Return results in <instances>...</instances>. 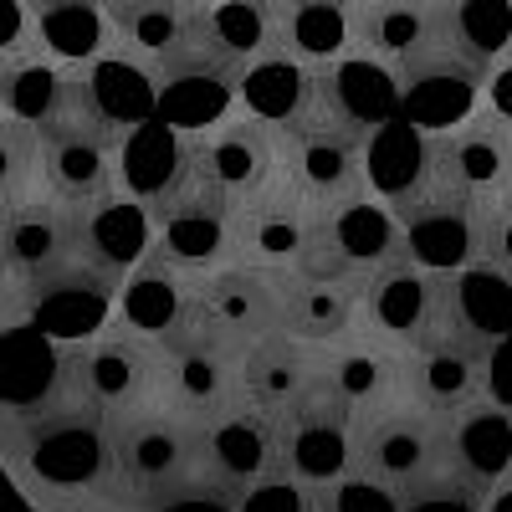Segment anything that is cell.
I'll use <instances>...</instances> for the list:
<instances>
[{"label":"cell","instance_id":"e0dca14e","mask_svg":"<svg viewBox=\"0 0 512 512\" xmlns=\"http://www.w3.org/2000/svg\"><path fill=\"white\" fill-rule=\"evenodd\" d=\"M195 175H200V134H185L164 118H144L118 134V190L144 200L149 210L185 190Z\"/></svg>","mask_w":512,"mask_h":512},{"label":"cell","instance_id":"30bf717a","mask_svg":"<svg viewBox=\"0 0 512 512\" xmlns=\"http://www.w3.org/2000/svg\"><path fill=\"white\" fill-rule=\"evenodd\" d=\"M118 282H123V272L88 262L82 251L62 256L57 267L26 277L31 328H41L57 344H82V338L103 333L108 313L118 308Z\"/></svg>","mask_w":512,"mask_h":512},{"label":"cell","instance_id":"ac0fdd59","mask_svg":"<svg viewBox=\"0 0 512 512\" xmlns=\"http://www.w3.org/2000/svg\"><path fill=\"white\" fill-rule=\"evenodd\" d=\"M482 364H487V344L446 328L441 318V328H431L420 344L405 349V390L425 410L456 415L461 405L482 400Z\"/></svg>","mask_w":512,"mask_h":512},{"label":"cell","instance_id":"4fadbf2b","mask_svg":"<svg viewBox=\"0 0 512 512\" xmlns=\"http://www.w3.org/2000/svg\"><path fill=\"white\" fill-rule=\"evenodd\" d=\"M154 246L190 272L221 267L236 256V195H226L210 175H195L164 205H154Z\"/></svg>","mask_w":512,"mask_h":512},{"label":"cell","instance_id":"484cf974","mask_svg":"<svg viewBox=\"0 0 512 512\" xmlns=\"http://www.w3.org/2000/svg\"><path fill=\"white\" fill-rule=\"evenodd\" d=\"M72 390H77L72 354L57 349V338H47L41 328H21L0 338V405L36 415Z\"/></svg>","mask_w":512,"mask_h":512},{"label":"cell","instance_id":"3957f363","mask_svg":"<svg viewBox=\"0 0 512 512\" xmlns=\"http://www.w3.org/2000/svg\"><path fill=\"white\" fill-rule=\"evenodd\" d=\"M236 82H241V62L210 41L200 16V26L180 47L154 62V118L185 128V134H210L221 118H231Z\"/></svg>","mask_w":512,"mask_h":512},{"label":"cell","instance_id":"52a82bcc","mask_svg":"<svg viewBox=\"0 0 512 512\" xmlns=\"http://www.w3.org/2000/svg\"><path fill=\"white\" fill-rule=\"evenodd\" d=\"M118 323L154 338L159 354L185 349L190 338L210 333L205 308H200V272L169 262L154 246L144 262H134L118 282Z\"/></svg>","mask_w":512,"mask_h":512},{"label":"cell","instance_id":"2e32d148","mask_svg":"<svg viewBox=\"0 0 512 512\" xmlns=\"http://www.w3.org/2000/svg\"><path fill=\"white\" fill-rule=\"evenodd\" d=\"M282 175L313 205L344 200L364 190V134L333 123L328 113H313L282 134Z\"/></svg>","mask_w":512,"mask_h":512},{"label":"cell","instance_id":"c3c4849f","mask_svg":"<svg viewBox=\"0 0 512 512\" xmlns=\"http://www.w3.org/2000/svg\"><path fill=\"white\" fill-rule=\"evenodd\" d=\"M482 256L512 272V185L502 195H487V216H482Z\"/></svg>","mask_w":512,"mask_h":512},{"label":"cell","instance_id":"d6a6232c","mask_svg":"<svg viewBox=\"0 0 512 512\" xmlns=\"http://www.w3.org/2000/svg\"><path fill=\"white\" fill-rule=\"evenodd\" d=\"M82 93H88L93 113L123 134V128L154 118V62L108 47L82 67Z\"/></svg>","mask_w":512,"mask_h":512},{"label":"cell","instance_id":"d6986e66","mask_svg":"<svg viewBox=\"0 0 512 512\" xmlns=\"http://www.w3.org/2000/svg\"><path fill=\"white\" fill-rule=\"evenodd\" d=\"M441 175V144L410 118H384L364 134V190L379 195L390 210L420 200Z\"/></svg>","mask_w":512,"mask_h":512},{"label":"cell","instance_id":"816d5d0a","mask_svg":"<svg viewBox=\"0 0 512 512\" xmlns=\"http://www.w3.org/2000/svg\"><path fill=\"white\" fill-rule=\"evenodd\" d=\"M482 103H487L497 118H507V123H512V52H507V57H497V62L487 67Z\"/></svg>","mask_w":512,"mask_h":512},{"label":"cell","instance_id":"b9f144b4","mask_svg":"<svg viewBox=\"0 0 512 512\" xmlns=\"http://www.w3.org/2000/svg\"><path fill=\"white\" fill-rule=\"evenodd\" d=\"M441 36L492 67L512 52V0H441Z\"/></svg>","mask_w":512,"mask_h":512},{"label":"cell","instance_id":"5b68a950","mask_svg":"<svg viewBox=\"0 0 512 512\" xmlns=\"http://www.w3.org/2000/svg\"><path fill=\"white\" fill-rule=\"evenodd\" d=\"M405 251L400 236V216L379 195L354 190L344 200L318 205V226H313V246L303 256V267L292 277H369L374 267L395 262Z\"/></svg>","mask_w":512,"mask_h":512},{"label":"cell","instance_id":"9c48e42d","mask_svg":"<svg viewBox=\"0 0 512 512\" xmlns=\"http://www.w3.org/2000/svg\"><path fill=\"white\" fill-rule=\"evenodd\" d=\"M395 72H400V118L420 123L425 134H446V128H456L461 118L482 108L487 62L451 47L441 31L415 57L395 62Z\"/></svg>","mask_w":512,"mask_h":512},{"label":"cell","instance_id":"44dd1931","mask_svg":"<svg viewBox=\"0 0 512 512\" xmlns=\"http://www.w3.org/2000/svg\"><path fill=\"white\" fill-rule=\"evenodd\" d=\"M318 93H323V113L333 123L354 128V134H369V128L400 113V72H395V62H384L364 47H349L318 67Z\"/></svg>","mask_w":512,"mask_h":512},{"label":"cell","instance_id":"7a4b0ae2","mask_svg":"<svg viewBox=\"0 0 512 512\" xmlns=\"http://www.w3.org/2000/svg\"><path fill=\"white\" fill-rule=\"evenodd\" d=\"M41 139V175L52 185V200L62 205H88L118 185V128H108L88 93H82V72L72 98L36 128Z\"/></svg>","mask_w":512,"mask_h":512},{"label":"cell","instance_id":"83f0119b","mask_svg":"<svg viewBox=\"0 0 512 512\" xmlns=\"http://www.w3.org/2000/svg\"><path fill=\"white\" fill-rule=\"evenodd\" d=\"M441 144V175L477 190V195H502L512 185V123L497 118L487 103L461 118L456 128L436 134Z\"/></svg>","mask_w":512,"mask_h":512},{"label":"cell","instance_id":"277c9868","mask_svg":"<svg viewBox=\"0 0 512 512\" xmlns=\"http://www.w3.org/2000/svg\"><path fill=\"white\" fill-rule=\"evenodd\" d=\"M113 425V466H118V482L134 492L144 507L169 492L175 482H185L190 472H200L205 456H200V420L185 410H123L108 415Z\"/></svg>","mask_w":512,"mask_h":512},{"label":"cell","instance_id":"1f68e13d","mask_svg":"<svg viewBox=\"0 0 512 512\" xmlns=\"http://www.w3.org/2000/svg\"><path fill=\"white\" fill-rule=\"evenodd\" d=\"M338 344V338H333ZM328 379L338 384V395L354 405V415H369L379 405H395V395L405 390V349H395V338H354V344H338L323 359Z\"/></svg>","mask_w":512,"mask_h":512},{"label":"cell","instance_id":"ba28073f","mask_svg":"<svg viewBox=\"0 0 512 512\" xmlns=\"http://www.w3.org/2000/svg\"><path fill=\"white\" fill-rule=\"evenodd\" d=\"M354 466L384 477V482H420L451 466L446 451V415L425 405H379L369 415H354Z\"/></svg>","mask_w":512,"mask_h":512},{"label":"cell","instance_id":"4dcf8cb0","mask_svg":"<svg viewBox=\"0 0 512 512\" xmlns=\"http://www.w3.org/2000/svg\"><path fill=\"white\" fill-rule=\"evenodd\" d=\"M446 328L477 344L512 333V272H502L487 256H472L466 267L446 272Z\"/></svg>","mask_w":512,"mask_h":512},{"label":"cell","instance_id":"d590c367","mask_svg":"<svg viewBox=\"0 0 512 512\" xmlns=\"http://www.w3.org/2000/svg\"><path fill=\"white\" fill-rule=\"evenodd\" d=\"M441 31V0H354V47L405 62Z\"/></svg>","mask_w":512,"mask_h":512},{"label":"cell","instance_id":"cb8c5ba5","mask_svg":"<svg viewBox=\"0 0 512 512\" xmlns=\"http://www.w3.org/2000/svg\"><path fill=\"white\" fill-rule=\"evenodd\" d=\"M236 103L251 113L272 123L277 134H287V128L308 123L313 113H323V93H318V67L292 57L287 47H272L262 57L241 62V82H236Z\"/></svg>","mask_w":512,"mask_h":512},{"label":"cell","instance_id":"f907efd6","mask_svg":"<svg viewBox=\"0 0 512 512\" xmlns=\"http://www.w3.org/2000/svg\"><path fill=\"white\" fill-rule=\"evenodd\" d=\"M31 41H36V26H31L26 0H0V62L26 57Z\"/></svg>","mask_w":512,"mask_h":512},{"label":"cell","instance_id":"ab89813d","mask_svg":"<svg viewBox=\"0 0 512 512\" xmlns=\"http://www.w3.org/2000/svg\"><path fill=\"white\" fill-rule=\"evenodd\" d=\"M72 88H77V72H67V67H57L47 57H36V52L11 57L6 67H0V103H6L11 118H21L31 128L47 123L72 98Z\"/></svg>","mask_w":512,"mask_h":512},{"label":"cell","instance_id":"d4e9b609","mask_svg":"<svg viewBox=\"0 0 512 512\" xmlns=\"http://www.w3.org/2000/svg\"><path fill=\"white\" fill-rule=\"evenodd\" d=\"M164 374H169V390H175V410L210 420L241 395V344L210 328L190 338L185 349L164 354Z\"/></svg>","mask_w":512,"mask_h":512},{"label":"cell","instance_id":"f1b7e54d","mask_svg":"<svg viewBox=\"0 0 512 512\" xmlns=\"http://www.w3.org/2000/svg\"><path fill=\"white\" fill-rule=\"evenodd\" d=\"M77 251V210L62 200L11 205L0 216V267L16 277H36Z\"/></svg>","mask_w":512,"mask_h":512},{"label":"cell","instance_id":"681fc988","mask_svg":"<svg viewBox=\"0 0 512 512\" xmlns=\"http://www.w3.org/2000/svg\"><path fill=\"white\" fill-rule=\"evenodd\" d=\"M482 400L512 410V333L487 344V364H482Z\"/></svg>","mask_w":512,"mask_h":512},{"label":"cell","instance_id":"74e56055","mask_svg":"<svg viewBox=\"0 0 512 512\" xmlns=\"http://www.w3.org/2000/svg\"><path fill=\"white\" fill-rule=\"evenodd\" d=\"M31 26H36V47L57 57V62H93L108 52V11L103 0H26Z\"/></svg>","mask_w":512,"mask_h":512},{"label":"cell","instance_id":"7bdbcfd3","mask_svg":"<svg viewBox=\"0 0 512 512\" xmlns=\"http://www.w3.org/2000/svg\"><path fill=\"white\" fill-rule=\"evenodd\" d=\"M487 507V482L441 466V472L405 482L400 487V512H482Z\"/></svg>","mask_w":512,"mask_h":512},{"label":"cell","instance_id":"8fae6325","mask_svg":"<svg viewBox=\"0 0 512 512\" xmlns=\"http://www.w3.org/2000/svg\"><path fill=\"white\" fill-rule=\"evenodd\" d=\"M313 226H318V205L287 175H277L256 195L236 200V256L272 277H292L313 246Z\"/></svg>","mask_w":512,"mask_h":512},{"label":"cell","instance_id":"8992f818","mask_svg":"<svg viewBox=\"0 0 512 512\" xmlns=\"http://www.w3.org/2000/svg\"><path fill=\"white\" fill-rule=\"evenodd\" d=\"M282 431V466L308 487H328L354 466V405L338 395L323 364H313L297 400L277 415Z\"/></svg>","mask_w":512,"mask_h":512},{"label":"cell","instance_id":"f35d334b","mask_svg":"<svg viewBox=\"0 0 512 512\" xmlns=\"http://www.w3.org/2000/svg\"><path fill=\"white\" fill-rule=\"evenodd\" d=\"M282 47L313 67L354 47V0H282Z\"/></svg>","mask_w":512,"mask_h":512},{"label":"cell","instance_id":"4316f807","mask_svg":"<svg viewBox=\"0 0 512 512\" xmlns=\"http://www.w3.org/2000/svg\"><path fill=\"white\" fill-rule=\"evenodd\" d=\"M77 210V251L88 262L108 267V272H128L134 262L154 251V210L144 200H134L128 190H108Z\"/></svg>","mask_w":512,"mask_h":512},{"label":"cell","instance_id":"7c38bea8","mask_svg":"<svg viewBox=\"0 0 512 512\" xmlns=\"http://www.w3.org/2000/svg\"><path fill=\"white\" fill-rule=\"evenodd\" d=\"M400 216V236L405 251L415 256L420 267L431 272H456L472 256H482V216H487V195L466 190L446 175H436V185L425 190L420 200H410Z\"/></svg>","mask_w":512,"mask_h":512},{"label":"cell","instance_id":"e575fe53","mask_svg":"<svg viewBox=\"0 0 512 512\" xmlns=\"http://www.w3.org/2000/svg\"><path fill=\"white\" fill-rule=\"evenodd\" d=\"M446 451L451 466L477 482H497L512 472V410L492 400H472L456 415H446Z\"/></svg>","mask_w":512,"mask_h":512},{"label":"cell","instance_id":"5bb4252c","mask_svg":"<svg viewBox=\"0 0 512 512\" xmlns=\"http://www.w3.org/2000/svg\"><path fill=\"white\" fill-rule=\"evenodd\" d=\"M359 318L395 338V344H420L431 328H441L446 318V277L420 267L410 251H400L395 262H384L364 277V297H359Z\"/></svg>","mask_w":512,"mask_h":512},{"label":"cell","instance_id":"ffe728a7","mask_svg":"<svg viewBox=\"0 0 512 512\" xmlns=\"http://www.w3.org/2000/svg\"><path fill=\"white\" fill-rule=\"evenodd\" d=\"M200 308L216 333L251 344V338L282 328V277L241 262V256H226L221 267L200 272Z\"/></svg>","mask_w":512,"mask_h":512},{"label":"cell","instance_id":"f5cc1de1","mask_svg":"<svg viewBox=\"0 0 512 512\" xmlns=\"http://www.w3.org/2000/svg\"><path fill=\"white\" fill-rule=\"evenodd\" d=\"M482 512H512V472L487 487V507H482Z\"/></svg>","mask_w":512,"mask_h":512},{"label":"cell","instance_id":"603a6c76","mask_svg":"<svg viewBox=\"0 0 512 512\" xmlns=\"http://www.w3.org/2000/svg\"><path fill=\"white\" fill-rule=\"evenodd\" d=\"M200 456L210 472L231 477L236 487L267 477L282 466V431H277V415L262 405H226L210 420H200Z\"/></svg>","mask_w":512,"mask_h":512},{"label":"cell","instance_id":"836d02e7","mask_svg":"<svg viewBox=\"0 0 512 512\" xmlns=\"http://www.w3.org/2000/svg\"><path fill=\"white\" fill-rule=\"evenodd\" d=\"M308 374H313L308 344H297V338L282 333V328L241 344V395L251 405L272 410V415H282L297 400V390L308 384Z\"/></svg>","mask_w":512,"mask_h":512},{"label":"cell","instance_id":"ee69618b","mask_svg":"<svg viewBox=\"0 0 512 512\" xmlns=\"http://www.w3.org/2000/svg\"><path fill=\"white\" fill-rule=\"evenodd\" d=\"M318 502L323 512H400V487L364 472V466H349L344 477L318 487Z\"/></svg>","mask_w":512,"mask_h":512},{"label":"cell","instance_id":"bcb514c9","mask_svg":"<svg viewBox=\"0 0 512 512\" xmlns=\"http://www.w3.org/2000/svg\"><path fill=\"white\" fill-rule=\"evenodd\" d=\"M236 512H323V502H318V487H308L303 477H292L287 466H277V472L241 487Z\"/></svg>","mask_w":512,"mask_h":512},{"label":"cell","instance_id":"9a60e30c","mask_svg":"<svg viewBox=\"0 0 512 512\" xmlns=\"http://www.w3.org/2000/svg\"><path fill=\"white\" fill-rule=\"evenodd\" d=\"M72 374L77 390L93 405H103V415H123L149 400V390L164 374V354L154 338L118 323L108 333H93V344L72 354Z\"/></svg>","mask_w":512,"mask_h":512},{"label":"cell","instance_id":"f6af8a7d","mask_svg":"<svg viewBox=\"0 0 512 512\" xmlns=\"http://www.w3.org/2000/svg\"><path fill=\"white\" fill-rule=\"evenodd\" d=\"M236 502H241V487L221 472H210V466H200L185 482L159 492L149 502V512H236Z\"/></svg>","mask_w":512,"mask_h":512},{"label":"cell","instance_id":"7402d4cb","mask_svg":"<svg viewBox=\"0 0 512 512\" xmlns=\"http://www.w3.org/2000/svg\"><path fill=\"white\" fill-rule=\"evenodd\" d=\"M200 175H210L226 195L246 200L282 175V134L262 118H221L210 134H200Z\"/></svg>","mask_w":512,"mask_h":512},{"label":"cell","instance_id":"7dc6e473","mask_svg":"<svg viewBox=\"0 0 512 512\" xmlns=\"http://www.w3.org/2000/svg\"><path fill=\"white\" fill-rule=\"evenodd\" d=\"M41 164V139L21 118H0V195L26 185V175Z\"/></svg>","mask_w":512,"mask_h":512},{"label":"cell","instance_id":"60d3db41","mask_svg":"<svg viewBox=\"0 0 512 512\" xmlns=\"http://www.w3.org/2000/svg\"><path fill=\"white\" fill-rule=\"evenodd\" d=\"M205 31L221 52H231L236 62H251L282 47V0H210Z\"/></svg>","mask_w":512,"mask_h":512},{"label":"cell","instance_id":"f546056e","mask_svg":"<svg viewBox=\"0 0 512 512\" xmlns=\"http://www.w3.org/2000/svg\"><path fill=\"white\" fill-rule=\"evenodd\" d=\"M359 277H282V333L297 344H333L359 323Z\"/></svg>","mask_w":512,"mask_h":512},{"label":"cell","instance_id":"8d00e7d4","mask_svg":"<svg viewBox=\"0 0 512 512\" xmlns=\"http://www.w3.org/2000/svg\"><path fill=\"white\" fill-rule=\"evenodd\" d=\"M205 6L210 0H103L108 26L123 41V52H134L144 62H159L164 52H175L200 26Z\"/></svg>","mask_w":512,"mask_h":512},{"label":"cell","instance_id":"6da1fadb","mask_svg":"<svg viewBox=\"0 0 512 512\" xmlns=\"http://www.w3.org/2000/svg\"><path fill=\"white\" fill-rule=\"evenodd\" d=\"M26 466L47 487H62V492L98 487L103 477H118L113 425H108L103 405L72 390L57 405L26 415Z\"/></svg>","mask_w":512,"mask_h":512}]
</instances>
